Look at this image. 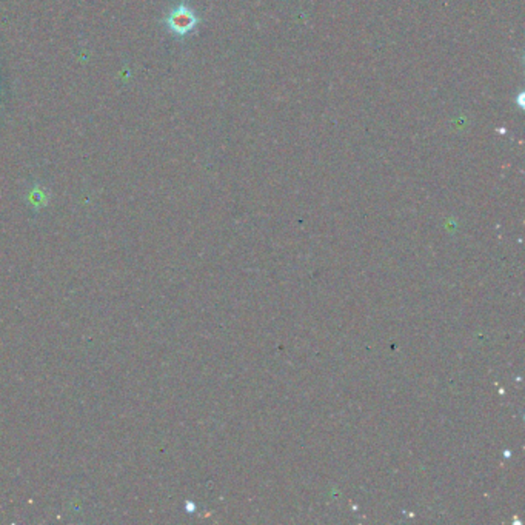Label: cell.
<instances>
[{"mask_svg": "<svg viewBox=\"0 0 525 525\" xmlns=\"http://www.w3.org/2000/svg\"><path fill=\"white\" fill-rule=\"evenodd\" d=\"M168 25H170V30L176 35H187L190 32L194 25H196V16L193 15V11H190L187 6L180 5L174 10L170 17H168Z\"/></svg>", "mask_w": 525, "mask_h": 525, "instance_id": "1", "label": "cell"}]
</instances>
